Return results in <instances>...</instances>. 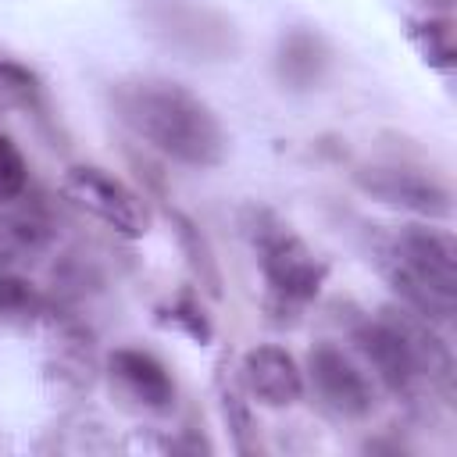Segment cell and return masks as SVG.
I'll return each instance as SVG.
<instances>
[{
    "label": "cell",
    "mask_w": 457,
    "mask_h": 457,
    "mask_svg": "<svg viewBox=\"0 0 457 457\" xmlns=\"http://www.w3.org/2000/svg\"><path fill=\"white\" fill-rule=\"evenodd\" d=\"M118 118L154 150L186 168H218L228 154V136L189 86L171 79H129L111 89Z\"/></svg>",
    "instance_id": "6da1fadb"
},
{
    "label": "cell",
    "mask_w": 457,
    "mask_h": 457,
    "mask_svg": "<svg viewBox=\"0 0 457 457\" xmlns=\"http://www.w3.org/2000/svg\"><path fill=\"white\" fill-rule=\"evenodd\" d=\"M371 261L403 307L436 325L453 318L457 243L446 228L403 225L396 232H375Z\"/></svg>",
    "instance_id": "7a4b0ae2"
},
{
    "label": "cell",
    "mask_w": 457,
    "mask_h": 457,
    "mask_svg": "<svg viewBox=\"0 0 457 457\" xmlns=\"http://www.w3.org/2000/svg\"><path fill=\"white\" fill-rule=\"evenodd\" d=\"M243 236L261 268L271 314H296L303 303H311L321 293L328 278V264L271 207L261 204L243 207Z\"/></svg>",
    "instance_id": "3957f363"
},
{
    "label": "cell",
    "mask_w": 457,
    "mask_h": 457,
    "mask_svg": "<svg viewBox=\"0 0 457 457\" xmlns=\"http://www.w3.org/2000/svg\"><path fill=\"white\" fill-rule=\"evenodd\" d=\"M61 196L71 207L86 211L89 218L104 221L121 239H143L150 232L146 200L132 186H125L121 179H114L111 171L96 164H71L61 175Z\"/></svg>",
    "instance_id": "277c9868"
},
{
    "label": "cell",
    "mask_w": 457,
    "mask_h": 457,
    "mask_svg": "<svg viewBox=\"0 0 457 457\" xmlns=\"http://www.w3.org/2000/svg\"><path fill=\"white\" fill-rule=\"evenodd\" d=\"M307 378L321 411L339 421H361L378 403L371 371L339 343H314L307 353Z\"/></svg>",
    "instance_id": "5b68a950"
},
{
    "label": "cell",
    "mask_w": 457,
    "mask_h": 457,
    "mask_svg": "<svg viewBox=\"0 0 457 457\" xmlns=\"http://www.w3.org/2000/svg\"><path fill=\"white\" fill-rule=\"evenodd\" d=\"M350 336H353L357 353L364 357V368H371V378L378 386H386L396 396H418L425 389V382L414 368V357L386 311L375 318H361Z\"/></svg>",
    "instance_id": "8992f818"
},
{
    "label": "cell",
    "mask_w": 457,
    "mask_h": 457,
    "mask_svg": "<svg viewBox=\"0 0 457 457\" xmlns=\"http://www.w3.org/2000/svg\"><path fill=\"white\" fill-rule=\"evenodd\" d=\"M146 18L154 32H161L171 46L193 57H221L225 50H232V21H225L204 4L161 0L146 11Z\"/></svg>",
    "instance_id": "52a82bcc"
},
{
    "label": "cell",
    "mask_w": 457,
    "mask_h": 457,
    "mask_svg": "<svg viewBox=\"0 0 457 457\" xmlns=\"http://www.w3.org/2000/svg\"><path fill=\"white\" fill-rule=\"evenodd\" d=\"M353 182L378 204L411 211L418 218H446L450 214V189L414 168H361L353 175Z\"/></svg>",
    "instance_id": "ba28073f"
},
{
    "label": "cell",
    "mask_w": 457,
    "mask_h": 457,
    "mask_svg": "<svg viewBox=\"0 0 457 457\" xmlns=\"http://www.w3.org/2000/svg\"><path fill=\"white\" fill-rule=\"evenodd\" d=\"M239 378L246 393L264 407H293L303 396V371L296 357L275 343L250 346L239 357Z\"/></svg>",
    "instance_id": "9c48e42d"
},
{
    "label": "cell",
    "mask_w": 457,
    "mask_h": 457,
    "mask_svg": "<svg viewBox=\"0 0 457 457\" xmlns=\"http://www.w3.org/2000/svg\"><path fill=\"white\" fill-rule=\"evenodd\" d=\"M107 371L111 378L118 382V389L139 403L143 411L150 414H168L175 407V382L168 375V368L150 353V350H139V346H118L111 357H107Z\"/></svg>",
    "instance_id": "30bf717a"
},
{
    "label": "cell",
    "mask_w": 457,
    "mask_h": 457,
    "mask_svg": "<svg viewBox=\"0 0 457 457\" xmlns=\"http://www.w3.org/2000/svg\"><path fill=\"white\" fill-rule=\"evenodd\" d=\"M275 64H278V79L286 86L307 89V86H314L321 79V71L328 64V50H325V43L314 32L293 29L289 36H282V46H278Z\"/></svg>",
    "instance_id": "8fae6325"
},
{
    "label": "cell",
    "mask_w": 457,
    "mask_h": 457,
    "mask_svg": "<svg viewBox=\"0 0 457 457\" xmlns=\"http://www.w3.org/2000/svg\"><path fill=\"white\" fill-rule=\"evenodd\" d=\"M171 221H175V232H179V243H182V250L189 253V268H193V275H196V282L207 289V296H221V271H218V261L211 257V246H207V239L200 236V228L186 218V214H171Z\"/></svg>",
    "instance_id": "7c38bea8"
},
{
    "label": "cell",
    "mask_w": 457,
    "mask_h": 457,
    "mask_svg": "<svg viewBox=\"0 0 457 457\" xmlns=\"http://www.w3.org/2000/svg\"><path fill=\"white\" fill-rule=\"evenodd\" d=\"M246 386L239 378V368H228L218 375V396H221V414H225V425L232 428V439L239 450H250V436H253V418H250V407L243 400Z\"/></svg>",
    "instance_id": "4fadbf2b"
},
{
    "label": "cell",
    "mask_w": 457,
    "mask_h": 457,
    "mask_svg": "<svg viewBox=\"0 0 457 457\" xmlns=\"http://www.w3.org/2000/svg\"><path fill=\"white\" fill-rule=\"evenodd\" d=\"M411 39L418 43V50L425 54L428 64H436V68L453 64V29H450V21H439V18L411 21Z\"/></svg>",
    "instance_id": "5bb4252c"
},
{
    "label": "cell",
    "mask_w": 457,
    "mask_h": 457,
    "mask_svg": "<svg viewBox=\"0 0 457 457\" xmlns=\"http://www.w3.org/2000/svg\"><path fill=\"white\" fill-rule=\"evenodd\" d=\"M29 186V164L25 154L18 150V143L11 136H0V204L18 200Z\"/></svg>",
    "instance_id": "9a60e30c"
},
{
    "label": "cell",
    "mask_w": 457,
    "mask_h": 457,
    "mask_svg": "<svg viewBox=\"0 0 457 457\" xmlns=\"http://www.w3.org/2000/svg\"><path fill=\"white\" fill-rule=\"evenodd\" d=\"M32 314H39V296L29 289V282L0 278V321L14 325V321H29Z\"/></svg>",
    "instance_id": "2e32d148"
},
{
    "label": "cell",
    "mask_w": 457,
    "mask_h": 457,
    "mask_svg": "<svg viewBox=\"0 0 457 457\" xmlns=\"http://www.w3.org/2000/svg\"><path fill=\"white\" fill-rule=\"evenodd\" d=\"M168 318V325L171 328H182L189 339H196V343H207L211 339V321H207V314L200 311V303L189 296V293H182L179 300H171V307L164 311Z\"/></svg>",
    "instance_id": "e0dca14e"
}]
</instances>
